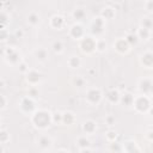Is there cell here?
<instances>
[{"instance_id": "38", "label": "cell", "mask_w": 153, "mask_h": 153, "mask_svg": "<svg viewBox=\"0 0 153 153\" xmlns=\"http://www.w3.org/2000/svg\"><path fill=\"white\" fill-rule=\"evenodd\" d=\"M8 38H10V32L7 31V29H1L0 30V41L2 43H5Z\"/></svg>"}, {"instance_id": "3", "label": "cell", "mask_w": 153, "mask_h": 153, "mask_svg": "<svg viewBox=\"0 0 153 153\" xmlns=\"http://www.w3.org/2000/svg\"><path fill=\"white\" fill-rule=\"evenodd\" d=\"M17 109L19 110V112L24 116H31L38 108L36 105V99L29 94L26 96H23L19 100H18V104H17Z\"/></svg>"}, {"instance_id": "25", "label": "cell", "mask_w": 153, "mask_h": 153, "mask_svg": "<svg viewBox=\"0 0 153 153\" xmlns=\"http://www.w3.org/2000/svg\"><path fill=\"white\" fill-rule=\"evenodd\" d=\"M133 102H134V94L130 92H124L121 94V102L120 104L126 106V108H131L133 106Z\"/></svg>"}, {"instance_id": "18", "label": "cell", "mask_w": 153, "mask_h": 153, "mask_svg": "<svg viewBox=\"0 0 153 153\" xmlns=\"http://www.w3.org/2000/svg\"><path fill=\"white\" fill-rule=\"evenodd\" d=\"M153 85V79L152 78H141L137 82V88L140 91V93H145V94H149L151 87Z\"/></svg>"}, {"instance_id": "34", "label": "cell", "mask_w": 153, "mask_h": 153, "mask_svg": "<svg viewBox=\"0 0 153 153\" xmlns=\"http://www.w3.org/2000/svg\"><path fill=\"white\" fill-rule=\"evenodd\" d=\"M126 39L128 41V43L130 44V47H134V45H136V44L140 42L139 38H137V35L134 33V32H129V33H127V35H126Z\"/></svg>"}, {"instance_id": "41", "label": "cell", "mask_w": 153, "mask_h": 153, "mask_svg": "<svg viewBox=\"0 0 153 153\" xmlns=\"http://www.w3.org/2000/svg\"><path fill=\"white\" fill-rule=\"evenodd\" d=\"M17 67H18L19 72H20V73H23V74H25V73L29 71V68H30V67H29V66H27V65H26L24 61H22V62H20V63H19Z\"/></svg>"}, {"instance_id": "27", "label": "cell", "mask_w": 153, "mask_h": 153, "mask_svg": "<svg viewBox=\"0 0 153 153\" xmlns=\"http://www.w3.org/2000/svg\"><path fill=\"white\" fill-rule=\"evenodd\" d=\"M26 23L32 27L38 26L39 23H41V16L37 12H30L26 17Z\"/></svg>"}, {"instance_id": "29", "label": "cell", "mask_w": 153, "mask_h": 153, "mask_svg": "<svg viewBox=\"0 0 153 153\" xmlns=\"http://www.w3.org/2000/svg\"><path fill=\"white\" fill-rule=\"evenodd\" d=\"M0 23H1V29H7V25H10V23H11V14L5 8L1 10Z\"/></svg>"}, {"instance_id": "40", "label": "cell", "mask_w": 153, "mask_h": 153, "mask_svg": "<svg viewBox=\"0 0 153 153\" xmlns=\"http://www.w3.org/2000/svg\"><path fill=\"white\" fill-rule=\"evenodd\" d=\"M143 7L148 13H153V0H146Z\"/></svg>"}, {"instance_id": "44", "label": "cell", "mask_w": 153, "mask_h": 153, "mask_svg": "<svg viewBox=\"0 0 153 153\" xmlns=\"http://www.w3.org/2000/svg\"><path fill=\"white\" fill-rule=\"evenodd\" d=\"M146 137H147L149 141H152V140H153V131H151V133H147V134H146Z\"/></svg>"}, {"instance_id": "13", "label": "cell", "mask_w": 153, "mask_h": 153, "mask_svg": "<svg viewBox=\"0 0 153 153\" xmlns=\"http://www.w3.org/2000/svg\"><path fill=\"white\" fill-rule=\"evenodd\" d=\"M139 63L145 69H153V50H145L139 55Z\"/></svg>"}, {"instance_id": "15", "label": "cell", "mask_w": 153, "mask_h": 153, "mask_svg": "<svg viewBox=\"0 0 153 153\" xmlns=\"http://www.w3.org/2000/svg\"><path fill=\"white\" fill-rule=\"evenodd\" d=\"M121 94H122V93L120 92V90L116 88V87H114V88H110V90L106 92L105 99H106L108 103H110V104H112V105H117V104H120V102H121Z\"/></svg>"}, {"instance_id": "2", "label": "cell", "mask_w": 153, "mask_h": 153, "mask_svg": "<svg viewBox=\"0 0 153 153\" xmlns=\"http://www.w3.org/2000/svg\"><path fill=\"white\" fill-rule=\"evenodd\" d=\"M152 97L149 94H145V93H139L136 96H134V102H133V109L135 110V112L137 114H142V115H147L148 110L152 106Z\"/></svg>"}, {"instance_id": "24", "label": "cell", "mask_w": 153, "mask_h": 153, "mask_svg": "<svg viewBox=\"0 0 153 153\" xmlns=\"http://www.w3.org/2000/svg\"><path fill=\"white\" fill-rule=\"evenodd\" d=\"M67 65H68V67L71 69H79L81 67V65H82V60L78 55H72V56L68 57Z\"/></svg>"}, {"instance_id": "9", "label": "cell", "mask_w": 153, "mask_h": 153, "mask_svg": "<svg viewBox=\"0 0 153 153\" xmlns=\"http://www.w3.org/2000/svg\"><path fill=\"white\" fill-rule=\"evenodd\" d=\"M86 30H85V26L82 25V23H79V22H75L73 23L69 27H68V36L74 39V41H80L81 38H84L86 36Z\"/></svg>"}, {"instance_id": "28", "label": "cell", "mask_w": 153, "mask_h": 153, "mask_svg": "<svg viewBox=\"0 0 153 153\" xmlns=\"http://www.w3.org/2000/svg\"><path fill=\"white\" fill-rule=\"evenodd\" d=\"M50 48H51V50H53L56 55H61V54L65 53V43H63V41H61V39H55V41H53Z\"/></svg>"}, {"instance_id": "7", "label": "cell", "mask_w": 153, "mask_h": 153, "mask_svg": "<svg viewBox=\"0 0 153 153\" xmlns=\"http://www.w3.org/2000/svg\"><path fill=\"white\" fill-rule=\"evenodd\" d=\"M105 29H106V20L103 19L100 16L94 17V18L91 20V23H90L91 35L94 36V37H97V38L102 37V35L104 33Z\"/></svg>"}, {"instance_id": "14", "label": "cell", "mask_w": 153, "mask_h": 153, "mask_svg": "<svg viewBox=\"0 0 153 153\" xmlns=\"http://www.w3.org/2000/svg\"><path fill=\"white\" fill-rule=\"evenodd\" d=\"M49 26L54 30L61 31L67 26V20L61 14H54L49 18Z\"/></svg>"}, {"instance_id": "12", "label": "cell", "mask_w": 153, "mask_h": 153, "mask_svg": "<svg viewBox=\"0 0 153 153\" xmlns=\"http://www.w3.org/2000/svg\"><path fill=\"white\" fill-rule=\"evenodd\" d=\"M75 145L78 146V152L80 153H84V152H92L93 148L91 147L92 146V142L88 137V135H80L75 139Z\"/></svg>"}, {"instance_id": "8", "label": "cell", "mask_w": 153, "mask_h": 153, "mask_svg": "<svg viewBox=\"0 0 153 153\" xmlns=\"http://www.w3.org/2000/svg\"><path fill=\"white\" fill-rule=\"evenodd\" d=\"M35 143L37 146V148L41 151V152H49L53 149V146H54V140L53 137L49 135V134H38L36 136V140H35Z\"/></svg>"}, {"instance_id": "19", "label": "cell", "mask_w": 153, "mask_h": 153, "mask_svg": "<svg viewBox=\"0 0 153 153\" xmlns=\"http://www.w3.org/2000/svg\"><path fill=\"white\" fill-rule=\"evenodd\" d=\"M71 85L76 90L87 88V81L82 75H73L71 78Z\"/></svg>"}, {"instance_id": "35", "label": "cell", "mask_w": 153, "mask_h": 153, "mask_svg": "<svg viewBox=\"0 0 153 153\" xmlns=\"http://www.w3.org/2000/svg\"><path fill=\"white\" fill-rule=\"evenodd\" d=\"M53 124L54 126H62V112L54 111L53 112Z\"/></svg>"}, {"instance_id": "30", "label": "cell", "mask_w": 153, "mask_h": 153, "mask_svg": "<svg viewBox=\"0 0 153 153\" xmlns=\"http://www.w3.org/2000/svg\"><path fill=\"white\" fill-rule=\"evenodd\" d=\"M10 141H11V134H10V131L6 128L2 127L0 129V145L1 146H5V145L10 143Z\"/></svg>"}, {"instance_id": "37", "label": "cell", "mask_w": 153, "mask_h": 153, "mask_svg": "<svg viewBox=\"0 0 153 153\" xmlns=\"http://www.w3.org/2000/svg\"><path fill=\"white\" fill-rule=\"evenodd\" d=\"M104 122H105L106 126L114 127V126L116 124V117H115L114 115H106L105 118H104Z\"/></svg>"}, {"instance_id": "33", "label": "cell", "mask_w": 153, "mask_h": 153, "mask_svg": "<svg viewBox=\"0 0 153 153\" xmlns=\"http://www.w3.org/2000/svg\"><path fill=\"white\" fill-rule=\"evenodd\" d=\"M117 136H118V134H117V131H116L115 129H109V130L105 133V140H106L109 143L115 142V141L117 140Z\"/></svg>"}, {"instance_id": "4", "label": "cell", "mask_w": 153, "mask_h": 153, "mask_svg": "<svg viewBox=\"0 0 153 153\" xmlns=\"http://www.w3.org/2000/svg\"><path fill=\"white\" fill-rule=\"evenodd\" d=\"M104 99V93L103 90L97 87V86H92V87H87L85 91V102L90 105V106H98Z\"/></svg>"}, {"instance_id": "45", "label": "cell", "mask_w": 153, "mask_h": 153, "mask_svg": "<svg viewBox=\"0 0 153 153\" xmlns=\"http://www.w3.org/2000/svg\"><path fill=\"white\" fill-rule=\"evenodd\" d=\"M57 152H69L67 148H60V149H57Z\"/></svg>"}, {"instance_id": "46", "label": "cell", "mask_w": 153, "mask_h": 153, "mask_svg": "<svg viewBox=\"0 0 153 153\" xmlns=\"http://www.w3.org/2000/svg\"><path fill=\"white\" fill-rule=\"evenodd\" d=\"M149 96L153 98V85H152V87H151V91H149Z\"/></svg>"}, {"instance_id": "10", "label": "cell", "mask_w": 153, "mask_h": 153, "mask_svg": "<svg viewBox=\"0 0 153 153\" xmlns=\"http://www.w3.org/2000/svg\"><path fill=\"white\" fill-rule=\"evenodd\" d=\"M112 48L120 55H127L130 51V49H131V47L128 43V41L126 39V37H118V38H116L114 41V43H112Z\"/></svg>"}, {"instance_id": "1", "label": "cell", "mask_w": 153, "mask_h": 153, "mask_svg": "<svg viewBox=\"0 0 153 153\" xmlns=\"http://www.w3.org/2000/svg\"><path fill=\"white\" fill-rule=\"evenodd\" d=\"M30 122L35 129L39 131H45L49 129L50 126H53V112L48 109L38 108L30 116Z\"/></svg>"}, {"instance_id": "20", "label": "cell", "mask_w": 153, "mask_h": 153, "mask_svg": "<svg viewBox=\"0 0 153 153\" xmlns=\"http://www.w3.org/2000/svg\"><path fill=\"white\" fill-rule=\"evenodd\" d=\"M135 33L137 35V38H139L140 42H148V41L151 39V37H152L153 31L149 30V29H146V27L139 25V27L136 29V32H135Z\"/></svg>"}, {"instance_id": "32", "label": "cell", "mask_w": 153, "mask_h": 153, "mask_svg": "<svg viewBox=\"0 0 153 153\" xmlns=\"http://www.w3.org/2000/svg\"><path fill=\"white\" fill-rule=\"evenodd\" d=\"M108 49V43L104 38H97V53H105Z\"/></svg>"}, {"instance_id": "39", "label": "cell", "mask_w": 153, "mask_h": 153, "mask_svg": "<svg viewBox=\"0 0 153 153\" xmlns=\"http://www.w3.org/2000/svg\"><path fill=\"white\" fill-rule=\"evenodd\" d=\"M38 93H39V92H38L37 86H29V90H27V94H29V96L36 98V97L38 96Z\"/></svg>"}, {"instance_id": "16", "label": "cell", "mask_w": 153, "mask_h": 153, "mask_svg": "<svg viewBox=\"0 0 153 153\" xmlns=\"http://www.w3.org/2000/svg\"><path fill=\"white\" fill-rule=\"evenodd\" d=\"M33 57L38 63H45L49 59V51L44 47H37L33 50Z\"/></svg>"}, {"instance_id": "31", "label": "cell", "mask_w": 153, "mask_h": 153, "mask_svg": "<svg viewBox=\"0 0 153 153\" xmlns=\"http://www.w3.org/2000/svg\"><path fill=\"white\" fill-rule=\"evenodd\" d=\"M139 25H140V26H143V27H146V29H149V30L153 31V18L149 17V16H145V17H142V18L140 19V24H139Z\"/></svg>"}, {"instance_id": "26", "label": "cell", "mask_w": 153, "mask_h": 153, "mask_svg": "<svg viewBox=\"0 0 153 153\" xmlns=\"http://www.w3.org/2000/svg\"><path fill=\"white\" fill-rule=\"evenodd\" d=\"M115 14H116V11H115V8L111 7V6L104 7V8L100 11V13H99V16H100L103 19H105L106 22L114 19V18H115Z\"/></svg>"}, {"instance_id": "17", "label": "cell", "mask_w": 153, "mask_h": 153, "mask_svg": "<svg viewBox=\"0 0 153 153\" xmlns=\"http://www.w3.org/2000/svg\"><path fill=\"white\" fill-rule=\"evenodd\" d=\"M81 129H82V133H84L85 135H88V136L94 135L96 131H97V129H98L97 122H96L94 120H86V121L82 122Z\"/></svg>"}, {"instance_id": "43", "label": "cell", "mask_w": 153, "mask_h": 153, "mask_svg": "<svg viewBox=\"0 0 153 153\" xmlns=\"http://www.w3.org/2000/svg\"><path fill=\"white\" fill-rule=\"evenodd\" d=\"M14 36H16V38H23L24 37V31L22 30V29H17L16 30V32H14Z\"/></svg>"}, {"instance_id": "23", "label": "cell", "mask_w": 153, "mask_h": 153, "mask_svg": "<svg viewBox=\"0 0 153 153\" xmlns=\"http://www.w3.org/2000/svg\"><path fill=\"white\" fill-rule=\"evenodd\" d=\"M75 121H76V117L73 111L67 110V111L62 112V124L63 126H72V124H74Z\"/></svg>"}, {"instance_id": "22", "label": "cell", "mask_w": 153, "mask_h": 153, "mask_svg": "<svg viewBox=\"0 0 153 153\" xmlns=\"http://www.w3.org/2000/svg\"><path fill=\"white\" fill-rule=\"evenodd\" d=\"M71 16H72V18H73L75 22L81 23V22H82V20L86 18L87 13H86L85 7H82V6H78V7H75V8L72 11Z\"/></svg>"}, {"instance_id": "5", "label": "cell", "mask_w": 153, "mask_h": 153, "mask_svg": "<svg viewBox=\"0 0 153 153\" xmlns=\"http://www.w3.org/2000/svg\"><path fill=\"white\" fill-rule=\"evenodd\" d=\"M2 60L10 66H18L23 61L20 51L14 47H6L2 49Z\"/></svg>"}, {"instance_id": "47", "label": "cell", "mask_w": 153, "mask_h": 153, "mask_svg": "<svg viewBox=\"0 0 153 153\" xmlns=\"http://www.w3.org/2000/svg\"><path fill=\"white\" fill-rule=\"evenodd\" d=\"M151 149H152V151H153V140H152V141H151Z\"/></svg>"}, {"instance_id": "11", "label": "cell", "mask_w": 153, "mask_h": 153, "mask_svg": "<svg viewBox=\"0 0 153 153\" xmlns=\"http://www.w3.org/2000/svg\"><path fill=\"white\" fill-rule=\"evenodd\" d=\"M24 78L29 86H37L42 80V74L36 68H29V71L24 74Z\"/></svg>"}, {"instance_id": "42", "label": "cell", "mask_w": 153, "mask_h": 153, "mask_svg": "<svg viewBox=\"0 0 153 153\" xmlns=\"http://www.w3.org/2000/svg\"><path fill=\"white\" fill-rule=\"evenodd\" d=\"M110 151L122 152V143H117L116 141H115V142H111V143H110Z\"/></svg>"}, {"instance_id": "21", "label": "cell", "mask_w": 153, "mask_h": 153, "mask_svg": "<svg viewBox=\"0 0 153 153\" xmlns=\"http://www.w3.org/2000/svg\"><path fill=\"white\" fill-rule=\"evenodd\" d=\"M122 152L133 153V152H141V147L134 140H127L122 143Z\"/></svg>"}, {"instance_id": "36", "label": "cell", "mask_w": 153, "mask_h": 153, "mask_svg": "<svg viewBox=\"0 0 153 153\" xmlns=\"http://www.w3.org/2000/svg\"><path fill=\"white\" fill-rule=\"evenodd\" d=\"M8 104H10L8 98H7L5 94H1V96H0V111L4 112V111L7 109Z\"/></svg>"}, {"instance_id": "6", "label": "cell", "mask_w": 153, "mask_h": 153, "mask_svg": "<svg viewBox=\"0 0 153 153\" xmlns=\"http://www.w3.org/2000/svg\"><path fill=\"white\" fill-rule=\"evenodd\" d=\"M79 49L84 55H92L97 51V37L92 35H86L79 41Z\"/></svg>"}]
</instances>
